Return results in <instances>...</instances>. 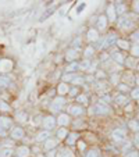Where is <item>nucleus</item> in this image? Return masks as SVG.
Segmentation results:
<instances>
[{
    "instance_id": "obj_34",
    "label": "nucleus",
    "mask_w": 139,
    "mask_h": 157,
    "mask_svg": "<svg viewBox=\"0 0 139 157\" xmlns=\"http://www.w3.org/2000/svg\"><path fill=\"white\" fill-rule=\"evenodd\" d=\"M15 120H17L18 122H27L28 114L25 113V111H18V113L15 114Z\"/></svg>"
},
{
    "instance_id": "obj_17",
    "label": "nucleus",
    "mask_w": 139,
    "mask_h": 157,
    "mask_svg": "<svg viewBox=\"0 0 139 157\" xmlns=\"http://www.w3.org/2000/svg\"><path fill=\"white\" fill-rule=\"evenodd\" d=\"M13 70V61L11 60H2L0 61V71L6 74V72L11 71Z\"/></svg>"
},
{
    "instance_id": "obj_11",
    "label": "nucleus",
    "mask_w": 139,
    "mask_h": 157,
    "mask_svg": "<svg viewBox=\"0 0 139 157\" xmlns=\"http://www.w3.org/2000/svg\"><path fill=\"white\" fill-rule=\"evenodd\" d=\"M57 143H59L57 138H56V139H54V138H49V139L43 143L44 151H49V150H54V149H57Z\"/></svg>"
},
{
    "instance_id": "obj_20",
    "label": "nucleus",
    "mask_w": 139,
    "mask_h": 157,
    "mask_svg": "<svg viewBox=\"0 0 139 157\" xmlns=\"http://www.w3.org/2000/svg\"><path fill=\"white\" fill-rule=\"evenodd\" d=\"M0 127L4 128L6 131L10 129V128L13 127V120L9 118V117H6V116H2L0 117Z\"/></svg>"
},
{
    "instance_id": "obj_9",
    "label": "nucleus",
    "mask_w": 139,
    "mask_h": 157,
    "mask_svg": "<svg viewBox=\"0 0 139 157\" xmlns=\"http://www.w3.org/2000/svg\"><path fill=\"white\" fill-rule=\"evenodd\" d=\"M106 17L109 21H115L117 20V13H115V4L114 3H110L107 6V10H106Z\"/></svg>"
},
{
    "instance_id": "obj_51",
    "label": "nucleus",
    "mask_w": 139,
    "mask_h": 157,
    "mask_svg": "<svg viewBox=\"0 0 139 157\" xmlns=\"http://www.w3.org/2000/svg\"><path fill=\"white\" fill-rule=\"evenodd\" d=\"M133 10L136 13H139V2H133Z\"/></svg>"
},
{
    "instance_id": "obj_22",
    "label": "nucleus",
    "mask_w": 139,
    "mask_h": 157,
    "mask_svg": "<svg viewBox=\"0 0 139 157\" xmlns=\"http://www.w3.org/2000/svg\"><path fill=\"white\" fill-rule=\"evenodd\" d=\"M115 46L118 48V50H129L131 49V43L127 40V39H118Z\"/></svg>"
},
{
    "instance_id": "obj_42",
    "label": "nucleus",
    "mask_w": 139,
    "mask_h": 157,
    "mask_svg": "<svg viewBox=\"0 0 139 157\" xmlns=\"http://www.w3.org/2000/svg\"><path fill=\"white\" fill-rule=\"evenodd\" d=\"M110 79H111V83L113 85H120V81H121V77H120L117 72H113L111 74V77H110Z\"/></svg>"
},
{
    "instance_id": "obj_2",
    "label": "nucleus",
    "mask_w": 139,
    "mask_h": 157,
    "mask_svg": "<svg viewBox=\"0 0 139 157\" xmlns=\"http://www.w3.org/2000/svg\"><path fill=\"white\" fill-rule=\"evenodd\" d=\"M65 99L64 98H61V96H59V98H56L53 101L50 103V110H52V113H63L61 110L64 109V106H65Z\"/></svg>"
},
{
    "instance_id": "obj_16",
    "label": "nucleus",
    "mask_w": 139,
    "mask_h": 157,
    "mask_svg": "<svg viewBox=\"0 0 139 157\" xmlns=\"http://www.w3.org/2000/svg\"><path fill=\"white\" fill-rule=\"evenodd\" d=\"M113 100H114L115 104H118V106H127V104H129L128 96L127 95H121V93H117V96H115Z\"/></svg>"
},
{
    "instance_id": "obj_44",
    "label": "nucleus",
    "mask_w": 139,
    "mask_h": 157,
    "mask_svg": "<svg viewBox=\"0 0 139 157\" xmlns=\"http://www.w3.org/2000/svg\"><path fill=\"white\" fill-rule=\"evenodd\" d=\"M129 95H131V98H132L133 100H139V86H135L133 89H131Z\"/></svg>"
},
{
    "instance_id": "obj_48",
    "label": "nucleus",
    "mask_w": 139,
    "mask_h": 157,
    "mask_svg": "<svg viewBox=\"0 0 139 157\" xmlns=\"http://www.w3.org/2000/svg\"><path fill=\"white\" fill-rule=\"evenodd\" d=\"M132 143H133V146L136 147V150L139 151V132H138V133H135V138H133Z\"/></svg>"
},
{
    "instance_id": "obj_49",
    "label": "nucleus",
    "mask_w": 139,
    "mask_h": 157,
    "mask_svg": "<svg viewBox=\"0 0 139 157\" xmlns=\"http://www.w3.org/2000/svg\"><path fill=\"white\" fill-rule=\"evenodd\" d=\"M57 149H54V150H49L46 151V154H44V157H57Z\"/></svg>"
},
{
    "instance_id": "obj_43",
    "label": "nucleus",
    "mask_w": 139,
    "mask_h": 157,
    "mask_svg": "<svg viewBox=\"0 0 139 157\" xmlns=\"http://www.w3.org/2000/svg\"><path fill=\"white\" fill-rule=\"evenodd\" d=\"M117 89L120 90V93H121V95H125L127 92H131V90H129V86L125 85V83H120V85H117Z\"/></svg>"
},
{
    "instance_id": "obj_38",
    "label": "nucleus",
    "mask_w": 139,
    "mask_h": 157,
    "mask_svg": "<svg viewBox=\"0 0 139 157\" xmlns=\"http://www.w3.org/2000/svg\"><path fill=\"white\" fill-rule=\"evenodd\" d=\"M71 46H72V49H75V50H79V49L82 48V38H81V36L75 38L74 40H72Z\"/></svg>"
},
{
    "instance_id": "obj_8",
    "label": "nucleus",
    "mask_w": 139,
    "mask_h": 157,
    "mask_svg": "<svg viewBox=\"0 0 139 157\" xmlns=\"http://www.w3.org/2000/svg\"><path fill=\"white\" fill-rule=\"evenodd\" d=\"M107 24H109V20H107L106 14H100L98 17V21H96V29L98 31H106Z\"/></svg>"
},
{
    "instance_id": "obj_19",
    "label": "nucleus",
    "mask_w": 139,
    "mask_h": 157,
    "mask_svg": "<svg viewBox=\"0 0 139 157\" xmlns=\"http://www.w3.org/2000/svg\"><path fill=\"white\" fill-rule=\"evenodd\" d=\"M78 138H79V135H78L77 132H70L68 133V136L65 138V143H67L68 146H72V145H75V143L79 140Z\"/></svg>"
},
{
    "instance_id": "obj_36",
    "label": "nucleus",
    "mask_w": 139,
    "mask_h": 157,
    "mask_svg": "<svg viewBox=\"0 0 139 157\" xmlns=\"http://www.w3.org/2000/svg\"><path fill=\"white\" fill-rule=\"evenodd\" d=\"M132 147H133V143L132 142H129V140H125L124 143H122V147H121V151H122V154H125V153H128V151H131L132 150Z\"/></svg>"
},
{
    "instance_id": "obj_10",
    "label": "nucleus",
    "mask_w": 139,
    "mask_h": 157,
    "mask_svg": "<svg viewBox=\"0 0 139 157\" xmlns=\"http://www.w3.org/2000/svg\"><path fill=\"white\" fill-rule=\"evenodd\" d=\"M24 135H25V132H24V129H22L21 127H15V128H13V129H11V133H10L11 139H14V140H20V139H22V138H24Z\"/></svg>"
},
{
    "instance_id": "obj_41",
    "label": "nucleus",
    "mask_w": 139,
    "mask_h": 157,
    "mask_svg": "<svg viewBox=\"0 0 139 157\" xmlns=\"http://www.w3.org/2000/svg\"><path fill=\"white\" fill-rule=\"evenodd\" d=\"M93 75H95V79H96V81H103V79H106V72L102 71V70H96V72H95Z\"/></svg>"
},
{
    "instance_id": "obj_26",
    "label": "nucleus",
    "mask_w": 139,
    "mask_h": 157,
    "mask_svg": "<svg viewBox=\"0 0 139 157\" xmlns=\"http://www.w3.org/2000/svg\"><path fill=\"white\" fill-rule=\"evenodd\" d=\"M10 85H11V79H10V77H7L6 74L0 75V88H9Z\"/></svg>"
},
{
    "instance_id": "obj_39",
    "label": "nucleus",
    "mask_w": 139,
    "mask_h": 157,
    "mask_svg": "<svg viewBox=\"0 0 139 157\" xmlns=\"http://www.w3.org/2000/svg\"><path fill=\"white\" fill-rule=\"evenodd\" d=\"M77 146H78V150L81 151V153H86L88 151V145H86V142H83V140H78L77 142Z\"/></svg>"
},
{
    "instance_id": "obj_40",
    "label": "nucleus",
    "mask_w": 139,
    "mask_h": 157,
    "mask_svg": "<svg viewBox=\"0 0 139 157\" xmlns=\"http://www.w3.org/2000/svg\"><path fill=\"white\" fill-rule=\"evenodd\" d=\"M68 95L71 96V98L77 99L78 96L81 95V93H79V88H78V86H72V88H70V92H68Z\"/></svg>"
},
{
    "instance_id": "obj_27",
    "label": "nucleus",
    "mask_w": 139,
    "mask_h": 157,
    "mask_svg": "<svg viewBox=\"0 0 139 157\" xmlns=\"http://www.w3.org/2000/svg\"><path fill=\"white\" fill-rule=\"evenodd\" d=\"M93 56H95V48L93 46H88V48L83 49V59L91 60Z\"/></svg>"
},
{
    "instance_id": "obj_12",
    "label": "nucleus",
    "mask_w": 139,
    "mask_h": 157,
    "mask_svg": "<svg viewBox=\"0 0 139 157\" xmlns=\"http://www.w3.org/2000/svg\"><path fill=\"white\" fill-rule=\"evenodd\" d=\"M49 138H50V131L43 129V131H41V132H38V135L35 136V140L38 143H44Z\"/></svg>"
},
{
    "instance_id": "obj_56",
    "label": "nucleus",
    "mask_w": 139,
    "mask_h": 157,
    "mask_svg": "<svg viewBox=\"0 0 139 157\" xmlns=\"http://www.w3.org/2000/svg\"><path fill=\"white\" fill-rule=\"evenodd\" d=\"M138 27H139V18H138Z\"/></svg>"
},
{
    "instance_id": "obj_37",
    "label": "nucleus",
    "mask_w": 139,
    "mask_h": 157,
    "mask_svg": "<svg viewBox=\"0 0 139 157\" xmlns=\"http://www.w3.org/2000/svg\"><path fill=\"white\" fill-rule=\"evenodd\" d=\"M106 40H107V43H109L110 46H114V44L117 43V40H118V38H117L115 33H109V35L106 36Z\"/></svg>"
},
{
    "instance_id": "obj_47",
    "label": "nucleus",
    "mask_w": 139,
    "mask_h": 157,
    "mask_svg": "<svg viewBox=\"0 0 139 157\" xmlns=\"http://www.w3.org/2000/svg\"><path fill=\"white\" fill-rule=\"evenodd\" d=\"M124 157H139V151L138 150H131V151H128V153H125Z\"/></svg>"
},
{
    "instance_id": "obj_24",
    "label": "nucleus",
    "mask_w": 139,
    "mask_h": 157,
    "mask_svg": "<svg viewBox=\"0 0 139 157\" xmlns=\"http://www.w3.org/2000/svg\"><path fill=\"white\" fill-rule=\"evenodd\" d=\"M68 131H67V128H63V127H60L59 129H57V132H56V136H57V140H65V138L68 136Z\"/></svg>"
},
{
    "instance_id": "obj_3",
    "label": "nucleus",
    "mask_w": 139,
    "mask_h": 157,
    "mask_svg": "<svg viewBox=\"0 0 139 157\" xmlns=\"http://www.w3.org/2000/svg\"><path fill=\"white\" fill-rule=\"evenodd\" d=\"M68 116L70 117H77V118H81V117L85 114V109H83L82 106H79V104H71V106H68Z\"/></svg>"
},
{
    "instance_id": "obj_28",
    "label": "nucleus",
    "mask_w": 139,
    "mask_h": 157,
    "mask_svg": "<svg viewBox=\"0 0 139 157\" xmlns=\"http://www.w3.org/2000/svg\"><path fill=\"white\" fill-rule=\"evenodd\" d=\"M75 100H77V103L79 104V106H88L89 104V98H88V95H85V93H81Z\"/></svg>"
},
{
    "instance_id": "obj_50",
    "label": "nucleus",
    "mask_w": 139,
    "mask_h": 157,
    "mask_svg": "<svg viewBox=\"0 0 139 157\" xmlns=\"http://www.w3.org/2000/svg\"><path fill=\"white\" fill-rule=\"evenodd\" d=\"M6 136H7V131L0 127V138H6Z\"/></svg>"
},
{
    "instance_id": "obj_4",
    "label": "nucleus",
    "mask_w": 139,
    "mask_h": 157,
    "mask_svg": "<svg viewBox=\"0 0 139 157\" xmlns=\"http://www.w3.org/2000/svg\"><path fill=\"white\" fill-rule=\"evenodd\" d=\"M91 113H95V114H99V116H106V114L110 113V109L107 104H102V103H96L95 106H92L91 110H89Z\"/></svg>"
},
{
    "instance_id": "obj_5",
    "label": "nucleus",
    "mask_w": 139,
    "mask_h": 157,
    "mask_svg": "<svg viewBox=\"0 0 139 157\" xmlns=\"http://www.w3.org/2000/svg\"><path fill=\"white\" fill-rule=\"evenodd\" d=\"M56 125H57V121H56V118H54L52 114L43 117V120H42V127H43L46 131H52Z\"/></svg>"
},
{
    "instance_id": "obj_29",
    "label": "nucleus",
    "mask_w": 139,
    "mask_h": 157,
    "mask_svg": "<svg viewBox=\"0 0 139 157\" xmlns=\"http://www.w3.org/2000/svg\"><path fill=\"white\" fill-rule=\"evenodd\" d=\"M14 154V150H13L10 146H6L0 150V157H11Z\"/></svg>"
},
{
    "instance_id": "obj_55",
    "label": "nucleus",
    "mask_w": 139,
    "mask_h": 157,
    "mask_svg": "<svg viewBox=\"0 0 139 157\" xmlns=\"http://www.w3.org/2000/svg\"><path fill=\"white\" fill-rule=\"evenodd\" d=\"M136 120H138V122H139V113H138V118H136Z\"/></svg>"
},
{
    "instance_id": "obj_21",
    "label": "nucleus",
    "mask_w": 139,
    "mask_h": 157,
    "mask_svg": "<svg viewBox=\"0 0 139 157\" xmlns=\"http://www.w3.org/2000/svg\"><path fill=\"white\" fill-rule=\"evenodd\" d=\"M77 71H79V63L78 61L70 63V64L65 67V74H75Z\"/></svg>"
},
{
    "instance_id": "obj_54",
    "label": "nucleus",
    "mask_w": 139,
    "mask_h": 157,
    "mask_svg": "<svg viewBox=\"0 0 139 157\" xmlns=\"http://www.w3.org/2000/svg\"><path fill=\"white\" fill-rule=\"evenodd\" d=\"M136 71L139 72V61H138V64H136Z\"/></svg>"
},
{
    "instance_id": "obj_1",
    "label": "nucleus",
    "mask_w": 139,
    "mask_h": 157,
    "mask_svg": "<svg viewBox=\"0 0 139 157\" xmlns=\"http://www.w3.org/2000/svg\"><path fill=\"white\" fill-rule=\"evenodd\" d=\"M125 136H127V132H125L124 128H115L111 132V139L114 140L117 145H118V143H124L125 140H127Z\"/></svg>"
},
{
    "instance_id": "obj_46",
    "label": "nucleus",
    "mask_w": 139,
    "mask_h": 157,
    "mask_svg": "<svg viewBox=\"0 0 139 157\" xmlns=\"http://www.w3.org/2000/svg\"><path fill=\"white\" fill-rule=\"evenodd\" d=\"M10 110H11V107H10L6 101L0 100V111H10Z\"/></svg>"
},
{
    "instance_id": "obj_31",
    "label": "nucleus",
    "mask_w": 139,
    "mask_h": 157,
    "mask_svg": "<svg viewBox=\"0 0 139 157\" xmlns=\"http://www.w3.org/2000/svg\"><path fill=\"white\" fill-rule=\"evenodd\" d=\"M91 64H92L91 60L83 59V61L79 63V70H81V71H86V72H88L89 68H91Z\"/></svg>"
},
{
    "instance_id": "obj_53",
    "label": "nucleus",
    "mask_w": 139,
    "mask_h": 157,
    "mask_svg": "<svg viewBox=\"0 0 139 157\" xmlns=\"http://www.w3.org/2000/svg\"><path fill=\"white\" fill-rule=\"evenodd\" d=\"M135 83H136V86H139V75L135 77Z\"/></svg>"
},
{
    "instance_id": "obj_13",
    "label": "nucleus",
    "mask_w": 139,
    "mask_h": 157,
    "mask_svg": "<svg viewBox=\"0 0 139 157\" xmlns=\"http://www.w3.org/2000/svg\"><path fill=\"white\" fill-rule=\"evenodd\" d=\"M14 153H15V157H29L31 149L28 146H20V147H17V150Z\"/></svg>"
},
{
    "instance_id": "obj_6",
    "label": "nucleus",
    "mask_w": 139,
    "mask_h": 157,
    "mask_svg": "<svg viewBox=\"0 0 139 157\" xmlns=\"http://www.w3.org/2000/svg\"><path fill=\"white\" fill-rule=\"evenodd\" d=\"M56 121H57V125H60L63 128H67V125H70V122H71V117L68 116L67 113H60L57 116Z\"/></svg>"
},
{
    "instance_id": "obj_33",
    "label": "nucleus",
    "mask_w": 139,
    "mask_h": 157,
    "mask_svg": "<svg viewBox=\"0 0 139 157\" xmlns=\"http://www.w3.org/2000/svg\"><path fill=\"white\" fill-rule=\"evenodd\" d=\"M83 157H100V151H99V149L92 147V149H89V150L86 151Z\"/></svg>"
},
{
    "instance_id": "obj_18",
    "label": "nucleus",
    "mask_w": 139,
    "mask_h": 157,
    "mask_svg": "<svg viewBox=\"0 0 139 157\" xmlns=\"http://www.w3.org/2000/svg\"><path fill=\"white\" fill-rule=\"evenodd\" d=\"M86 38H88L89 42H99V31L95 29V28H89L88 33H86Z\"/></svg>"
},
{
    "instance_id": "obj_30",
    "label": "nucleus",
    "mask_w": 139,
    "mask_h": 157,
    "mask_svg": "<svg viewBox=\"0 0 139 157\" xmlns=\"http://www.w3.org/2000/svg\"><path fill=\"white\" fill-rule=\"evenodd\" d=\"M128 128H129L131 131H133L135 133L139 132V122L138 120H131V121H128Z\"/></svg>"
},
{
    "instance_id": "obj_14",
    "label": "nucleus",
    "mask_w": 139,
    "mask_h": 157,
    "mask_svg": "<svg viewBox=\"0 0 139 157\" xmlns=\"http://www.w3.org/2000/svg\"><path fill=\"white\" fill-rule=\"evenodd\" d=\"M78 56H79V50H75V49L71 48L67 53H65V60L70 63H74V61H77Z\"/></svg>"
},
{
    "instance_id": "obj_7",
    "label": "nucleus",
    "mask_w": 139,
    "mask_h": 157,
    "mask_svg": "<svg viewBox=\"0 0 139 157\" xmlns=\"http://www.w3.org/2000/svg\"><path fill=\"white\" fill-rule=\"evenodd\" d=\"M110 59H111V61L117 63L118 65H124L125 64V57L122 56V53L117 49V50L111 52V54H110Z\"/></svg>"
},
{
    "instance_id": "obj_45",
    "label": "nucleus",
    "mask_w": 139,
    "mask_h": 157,
    "mask_svg": "<svg viewBox=\"0 0 139 157\" xmlns=\"http://www.w3.org/2000/svg\"><path fill=\"white\" fill-rule=\"evenodd\" d=\"M77 77V74H65V75H63V78H61V81L63 82H72V79Z\"/></svg>"
},
{
    "instance_id": "obj_35",
    "label": "nucleus",
    "mask_w": 139,
    "mask_h": 157,
    "mask_svg": "<svg viewBox=\"0 0 139 157\" xmlns=\"http://www.w3.org/2000/svg\"><path fill=\"white\" fill-rule=\"evenodd\" d=\"M72 86H78L79 88V85H83L85 83V77H82V75H77V77L72 79Z\"/></svg>"
},
{
    "instance_id": "obj_32",
    "label": "nucleus",
    "mask_w": 139,
    "mask_h": 157,
    "mask_svg": "<svg viewBox=\"0 0 139 157\" xmlns=\"http://www.w3.org/2000/svg\"><path fill=\"white\" fill-rule=\"evenodd\" d=\"M129 52L133 59H139V43H133L132 46H131Z\"/></svg>"
},
{
    "instance_id": "obj_52",
    "label": "nucleus",
    "mask_w": 139,
    "mask_h": 157,
    "mask_svg": "<svg viewBox=\"0 0 139 157\" xmlns=\"http://www.w3.org/2000/svg\"><path fill=\"white\" fill-rule=\"evenodd\" d=\"M83 9H85V3H81L79 7H78V10H77V13H79L81 10H83Z\"/></svg>"
},
{
    "instance_id": "obj_15",
    "label": "nucleus",
    "mask_w": 139,
    "mask_h": 157,
    "mask_svg": "<svg viewBox=\"0 0 139 157\" xmlns=\"http://www.w3.org/2000/svg\"><path fill=\"white\" fill-rule=\"evenodd\" d=\"M57 93H59V96H61V98H64L65 95H68V92H70V86H68V83L65 82H60L59 85H57Z\"/></svg>"
},
{
    "instance_id": "obj_25",
    "label": "nucleus",
    "mask_w": 139,
    "mask_h": 157,
    "mask_svg": "<svg viewBox=\"0 0 139 157\" xmlns=\"http://www.w3.org/2000/svg\"><path fill=\"white\" fill-rule=\"evenodd\" d=\"M57 157H75V154L72 153V150H70L68 147H63L57 151Z\"/></svg>"
},
{
    "instance_id": "obj_23",
    "label": "nucleus",
    "mask_w": 139,
    "mask_h": 157,
    "mask_svg": "<svg viewBox=\"0 0 139 157\" xmlns=\"http://www.w3.org/2000/svg\"><path fill=\"white\" fill-rule=\"evenodd\" d=\"M115 4V13H117V15L118 17H122V15L127 14V6H125L122 2H118V3H114Z\"/></svg>"
}]
</instances>
